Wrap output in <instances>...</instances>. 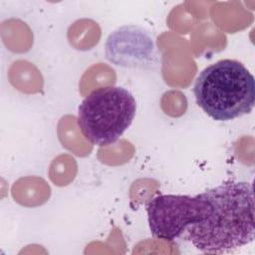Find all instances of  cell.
<instances>
[{
  "label": "cell",
  "instance_id": "cell-1",
  "mask_svg": "<svg viewBox=\"0 0 255 255\" xmlns=\"http://www.w3.org/2000/svg\"><path fill=\"white\" fill-rule=\"evenodd\" d=\"M210 204L207 217L186 229L185 238L203 253H223L253 242V186L225 181L203 192Z\"/></svg>",
  "mask_w": 255,
  "mask_h": 255
},
{
  "label": "cell",
  "instance_id": "cell-2",
  "mask_svg": "<svg viewBox=\"0 0 255 255\" xmlns=\"http://www.w3.org/2000/svg\"><path fill=\"white\" fill-rule=\"evenodd\" d=\"M193 94L211 119L227 122L249 114L255 105V79L239 61L219 60L197 76Z\"/></svg>",
  "mask_w": 255,
  "mask_h": 255
},
{
  "label": "cell",
  "instance_id": "cell-3",
  "mask_svg": "<svg viewBox=\"0 0 255 255\" xmlns=\"http://www.w3.org/2000/svg\"><path fill=\"white\" fill-rule=\"evenodd\" d=\"M136 103L129 91L118 86L93 90L78 109L77 123L84 137L94 145L116 142L131 125Z\"/></svg>",
  "mask_w": 255,
  "mask_h": 255
},
{
  "label": "cell",
  "instance_id": "cell-4",
  "mask_svg": "<svg viewBox=\"0 0 255 255\" xmlns=\"http://www.w3.org/2000/svg\"><path fill=\"white\" fill-rule=\"evenodd\" d=\"M209 211L210 204L203 192L195 196L158 195L146 204L152 236L167 241L178 238L189 226L205 219Z\"/></svg>",
  "mask_w": 255,
  "mask_h": 255
},
{
  "label": "cell",
  "instance_id": "cell-5",
  "mask_svg": "<svg viewBox=\"0 0 255 255\" xmlns=\"http://www.w3.org/2000/svg\"><path fill=\"white\" fill-rule=\"evenodd\" d=\"M106 56L118 66H143L149 63L153 56V42L143 29L137 26H124L107 39Z\"/></svg>",
  "mask_w": 255,
  "mask_h": 255
}]
</instances>
